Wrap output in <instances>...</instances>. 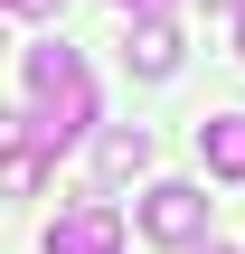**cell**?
Returning <instances> with one entry per match:
<instances>
[{"mask_svg": "<svg viewBox=\"0 0 245 254\" xmlns=\"http://www.w3.org/2000/svg\"><path fill=\"white\" fill-rule=\"evenodd\" d=\"M28 85H38V113H28V123H38V151H47V160L94 132V75H85L76 47H57V38L28 47Z\"/></svg>", "mask_w": 245, "mask_h": 254, "instance_id": "cell-1", "label": "cell"}, {"mask_svg": "<svg viewBox=\"0 0 245 254\" xmlns=\"http://www.w3.org/2000/svg\"><path fill=\"white\" fill-rule=\"evenodd\" d=\"M142 236H151V245H198V236H208V198H198L189 179L142 189Z\"/></svg>", "mask_w": 245, "mask_h": 254, "instance_id": "cell-2", "label": "cell"}, {"mask_svg": "<svg viewBox=\"0 0 245 254\" xmlns=\"http://www.w3.org/2000/svg\"><path fill=\"white\" fill-rule=\"evenodd\" d=\"M47 254H123V217H113V198H76V207L47 226Z\"/></svg>", "mask_w": 245, "mask_h": 254, "instance_id": "cell-3", "label": "cell"}, {"mask_svg": "<svg viewBox=\"0 0 245 254\" xmlns=\"http://www.w3.org/2000/svg\"><path fill=\"white\" fill-rule=\"evenodd\" d=\"M198 151H208L217 179H245V113H208L198 123Z\"/></svg>", "mask_w": 245, "mask_h": 254, "instance_id": "cell-4", "label": "cell"}, {"mask_svg": "<svg viewBox=\"0 0 245 254\" xmlns=\"http://www.w3.org/2000/svg\"><path fill=\"white\" fill-rule=\"evenodd\" d=\"M151 170V132H104L94 141V179L113 189V179H142Z\"/></svg>", "mask_w": 245, "mask_h": 254, "instance_id": "cell-5", "label": "cell"}, {"mask_svg": "<svg viewBox=\"0 0 245 254\" xmlns=\"http://www.w3.org/2000/svg\"><path fill=\"white\" fill-rule=\"evenodd\" d=\"M123 57H132V66H142V75H179V28H170V19H142V28H132V47H123Z\"/></svg>", "mask_w": 245, "mask_h": 254, "instance_id": "cell-6", "label": "cell"}, {"mask_svg": "<svg viewBox=\"0 0 245 254\" xmlns=\"http://www.w3.org/2000/svg\"><path fill=\"white\" fill-rule=\"evenodd\" d=\"M38 179H47V151H19V160H0V189H9V198H28Z\"/></svg>", "mask_w": 245, "mask_h": 254, "instance_id": "cell-7", "label": "cell"}, {"mask_svg": "<svg viewBox=\"0 0 245 254\" xmlns=\"http://www.w3.org/2000/svg\"><path fill=\"white\" fill-rule=\"evenodd\" d=\"M28 141H38V123H28V113H0V160H19Z\"/></svg>", "mask_w": 245, "mask_h": 254, "instance_id": "cell-8", "label": "cell"}, {"mask_svg": "<svg viewBox=\"0 0 245 254\" xmlns=\"http://www.w3.org/2000/svg\"><path fill=\"white\" fill-rule=\"evenodd\" d=\"M123 9H142V19H161V9H170V0H123Z\"/></svg>", "mask_w": 245, "mask_h": 254, "instance_id": "cell-9", "label": "cell"}, {"mask_svg": "<svg viewBox=\"0 0 245 254\" xmlns=\"http://www.w3.org/2000/svg\"><path fill=\"white\" fill-rule=\"evenodd\" d=\"M0 9H57V0H0Z\"/></svg>", "mask_w": 245, "mask_h": 254, "instance_id": "cell-10", "label": "cell"}, {"mask_svg": "<svg viewBox=\"0 0 245 254\" xmlns=\"http://www.w3.org/2000/svg\"><path fill=\"white\" fill-rule=\"evenodd\" d=\"M236 57H245V28H236Z\"/></svg>", "mask_w": 245, "mask_h": 254, "instance_id": "cell-11", "label": "cell"}, {"mask_svg": "<svg viewBox=\"0 0 245 254\" xmlns=\"http://www.w3.org/2000/svg\"><path fill=\"white\" fill-rule=\"evenodd\" d=\"M208 254H227V245H208Z\"/></svg>", "mask_w": 245, "mask_h": 254, "instance_id": "cell-12", "label": "cell"}]
</instances>
